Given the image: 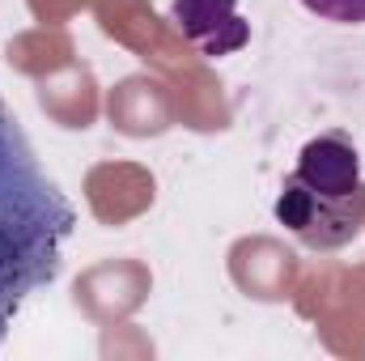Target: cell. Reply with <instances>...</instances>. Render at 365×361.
<instances>
[{
    "label": "cell",
    "instance_id": "6da1fadb",
    "mask_svg": "<svg viewBox=\"0 0 365 361\" xmlns=\"http://www.w3.org/2000/svg\"><path fill=\"white\" fill-rule=\"evenodd\" d=\"M73 221V204L38 171L17 119L0 106V340L17 306L56 280Z\"/></svg>",
    "mask_w": 365,
    "mask_h": 361
},
{
    "label": "cell",
    "instance_id": "7a4b0ae2",
    "mask_svg": "<svg viewBox=\"0 0 365 361\" xmlns=\"http://www.w3.org/2000/svg\"><path fill=\"white\" fill-rule=\"evenodd\" d=\"M276 221L297 234L306 247L314 251H336L349 238H357V230L365 225V204H331V200H314L302 183L289 179L280 183L276 195Z\"/></svg>",
    "mask_w": 365,
    "mask_h": 361
},
{
    "label": "cell",
    "instance_id": "3957f363",
    "mask_svg": "<svg viewBox=\"0 0 365 361\" xmlns=\"http://www.w3.org/2000/svg\"><path fill=\"white\" fill-rule=\"evenodd\" d=\"M293 179L302 183L314 200L331 204H365V183H361V153L344 132H323L302 145Z\"/></svg>",
    "mask_w": 365,
    "mask_h": 361
},
{
    "label": "cell",
    "instance_id": "277c9868",
    "mask_svg": "<svg viewBox=\"0 0 365 361\" xmlns=\"http://www.w3.org/2000/svg\"><path fill=\"white\" fill-rule=\"evenodd\" d=\"M170 17L179 21L182 39L212 60L251 43V26L238 17V0H170Z\"/></svg>",
    "mask_w": 365,
    "mask_h": 361
},
{
    "label": "cell",
    "instance_id": "5b68a950",
    "mask_svg": "<svg viewBox=\"0 0 365 361\" xmlns=\"http://www.w3.org/2000/svg\"><path fill=\"white\" fill-rule=\"evenodd\" d=\"M314 17L336 26H365V0H302Z\"/></svg>",
    "mask_w": 365,
    "mask_h": 361
}]
</instances>
